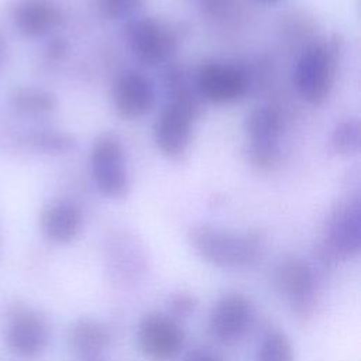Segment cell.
<instances>
[{"label": "cell", "instance_id": "cb8c5ba5", "mask_svg": "<svg viewBox=\"0 0 361 361\" xmlns=\"http://www.w3.org/2000/svg\"><path fill=\"white\" fill-rule=\"evenodd\" d=\"M207 13L220 14L227 6V0H197Z\"/></svg>", "mask_w": 361, "mask_h": 361}, {"label": "cell", "instance_id": "ffe728a7", "mask_svg": "<svg viewBox=\"0 0 361 361\" xmlns=\"http://www.w3.org/2000/svg\"><path fill=\"white\" fill-rule=\"evenodd\" d=\"M361 144V127L357 118L338 121L331 133V145L337 154H357Z\"/></svg>", "mask_w": 361, "mask_h": 361}, {"label": "cell", "instance_id": "2e32d148", "mask_svg": "<svg viewBox=\"0 0 361 361\" xmlns=\"http://www.w3.org/2000/svg\"><path fill=\"white\" fill-rule=\"evenodd\" d=\"M72 350L83 358H93L110 343L107 327L96 320L80 319L72 324L68 334Z\"/></svg>", "mask_w": 361, "mask_h": 361}, {"label": "cell", "instance_id": "52a82bcc", "mask_svg": "<svg viewBox=\"0 0 361 361\" xmlns=\"http://www.w3.org/2000/svg\"><path fill=\"white\" fill-rule=\"evenodd\" d=\"M141 353L152 361L175 360L183 350L186 336L179 322L168 313L145 314L137 329Z\"/></svg>", "mask_w": 361, "mask_h": 361}, {"label": "cell", "instance_id": "8992f818", "mask_svg": "<svg viewBox=\"0 0 361 361\" xmlns=\"http://www.w3.org/2000/svg\"><path fill=\"white\" fill-rule=\"evenodd\" d=\"M283 130L281 113L272 106L255 107L245 120L251 164L259 171L272 169L279 161V138Z\"/></svg>", "mask_w": 361, "mask_h": 361}, {"label": "cell", "instance_id": "d4e9b609", "mask_svg": "<svg viewBox=\"0 0 361 361\" xmlns=\"http://www.w3.org/2000/svg\"><path fill=\"white\" fill-rule=\"evenodd\" d=\"M7 41L4 38V35L0 32V69L3 66V63L6 62V58H7Z\"/></svg>", "mask_w": 361, "mask_h": 361}, {"label": "cell", "instance_id": "ba28073f", "mask_svg": "<svg viewBox=\"0 0 361 361\" xmlns=\"http://www.w3.org/2000/svg\"><path fill=\"white\" fill-rule=\"evenodd\" d=\"M133 54L145 65L166 62L176 51V37L162 21L152 17L133 20L126 30Z\"/></svg>", "mask_w": 361, "mask_h": 361}, {"label": "cell", "instance_id": "603a6c76", "mask_svg": "<svg viewBox=\"0 0 361 361\" xmlns=\"http://www.w3.org/2000/svg\"><path fill=\"white\" fill-rule=\"evenodd\" d=\"M183 361H223L217 354L206 348H199L189 353Z\"/></svg>", "mask_w": 361, "mask_h": 361}, {"label": "cell", "instance_id": "30bf717a", "mask_svg": "<svg viewBox=\"0 0 361 361\" xmlns=\"http://www.w3.org/2000/svg\"><path fill=\"white\" fill-rule=\"evenodd\" d=\"M274 283L296 313L307 314L313 309L316 275L305 259L290 257L281 261L274 272Z\"/></svg>", "mask_w": 361, "mask_h": 361}, {"label": "cell", "instance_id": "484cf974", "mask_svg": "<svg viewBox=\"0 0 361 361\" xmlns=\"http://www.w3.org/2000/svg\"><path fill=\"white\" fill-rule=\"evenodd\" d=\"M65 52V44L63 42H54L52 45H51V48H49V54L54 56V58H58V56H61L62 54Z\"/></svg>", "mask_w": 361, "mask_h": 361}, {"label": "cell", "instance_id": "4316f807", "mask_svg": "<svg viewBox=\"0 0 361 361\" xmlns=\"http://www.w3.org/2000/svg\"><path fill=\"white\" fill-rule=\"evenodd\" d=\"M259 1H262V3H278L281 0H259Z\"/></svg>", "mask_w": 361, "mask_h": 361}, {"label": "cell", "instance_id": "6da1fadb", "mask_svg": "<svg viewBox=\"0 0 361 361\" xmlns=\"http://www.w3.org/2000/svg\"><path fill=\"white\" fill-rule=\"evenodd\" d=\"M189 243L206 262L219 268H244L261 254V240L255 233H240L209 224L190 228Z\"/></svg>", "mask_w": 361, "mask_h": 361}, {"label": "cell", "instance_id": "9c48e42d", "mask_svg": "<svg viewBox=\"0 0 361 361\" xmlns=\"http://www.w3.org/2000/svg\"><path fill=\"white\" fill-rule=\"evenodd\" d=\"M252 320L251 302L240 292H228L220 296L212 307L209 327L217 341L234 344L247 334Z\"/></svg>", "mask_w": 361, "mask_h": 361}, {"label": "cell", "instance_id": "8fae6325", "mask_svg": "<svg viewBox=\"0 0 361 361\" xmlns=\"http://www.w3.org/2000/svg\"><path fill=\"white\" fill-rule=\"evenodd\" d=\"M196 89L202 99L217 104L234 103L248 90V79L235 66L207 62L200 66L195 78Z\"/></svg>", "mask_w": 361, "mask_h": 361}, {"label": "cell", "instance_id": "4fadbf2b", "mask_svg": "<svg viewBox=\"0 0 361 361\" xmlns=\"http://www.w3.org/2000/svg\"><path fill=\"white\" fill-rule=\"evenodd\" d=\"M113 103L118 116L127 120L147 114L155 104V90L149 79L140 72L121 73L113 89Z\"/></svg>", "mask_w": 361, "mask_h": 361}, {"label": "cell", "instance_id": "7c38bea8", "mask_svg": "<svg viewBox=\"0 0 361 361\" xmlns=\"http://www.w3.org/2000/svg\"><path fill=\"white\" fill-rule=\"evenodd\" d=\"M196 118L186 109L168 103L154 126V140L158 149L169 159L179 161L188 152Z\"/></svg>", "mask_w": 361, "mask_h": 361}, {"label": "cell", "instance_id": "7a4b0ae2", "mask_svg": "<svg viewBox=\"0 0 361 361\" xmlns=\"http://www.w3.org/2000/svg\"><path fill=\"white\" fill-rule=\"evenodd\" d=\"M338 48L333 42H314L299 56L295 83L300 96L310 104H322L333 89Z\"/></svg>", "mask_w": 361, "mask_h": 361}, {"label": "cell", "instance_id": "ac0fdd59", "mask_svg": "<svg viewBox=\"0 0 361 361\" xmlns=\"http://www.w3.org/2000/svg\"><path fill=\"white\" fill-rule=\"evenodd\" d=\"M10 106L21 114L42 116L56 109L55 97L41 89L35 87H17L10 93Z\"/></svg>", "mask_w": 361, "mask_h": 361}, {"label": "cell", "instance_id": "9a60e30c", "mask_svg": "<svg viewBox=\"0 0 361 361\" xmlns=\"http://www.w3.org/2000/svg\"><path fill=\"white\" fill-rule=\"evenodd\" d=\"M42 234L52 243L66 244L76 238L82 227V212L69 200L47 204L39 219Z\"/></svg>", "mask_w": 361, "mask_h": 361}, {"label": "cell", "instance_id": "5bb4252c", "mask_svg": "<svg viewBox=\"0 0 361 361\" xmlns=\"http://www.w3.org/2000/svg\"><path fill=\"white\" fill-rule=\"evenodd\" d=\"M11 18L23 35L37 38L56 28L62 21V14L49 0H21L13 7Z\"/></svg>", "mask_w": 361, "mask_h": 361}, {"label": "cell", "instance_id": "e0dca14e", "mask_svg": "<svg viewBox=\"0 0 361 361\" xmlns=\"http://www.w3.org/2000/svg\"><path fill=\"white\" fill-rule=\"evenodd\" d=\"M18 144L30 151L41 154H65L75 147V140L56 130H32L18 137Z\"/></svg>", "mask_w": 361, "mask_h": 361}, {"label": "cell", "instance_id": "3957f363", "mask_svg": "<svg viewBox=\"0 0 361 361\" xmlns=\"http://www.w3.org/2000/svg\"><path fill=\"white\" fill-rule=\"evenodd\" d=\"M361 247V204L357 196L338 202L331 210L320 257L326 262H337L358 255Z\"/></svg>", "mask_w": 361, "mask_h": 361}, {"label": "cell", "instance_id": "5b68a950", "mask_svg": "<svg viewBox=\"0 0 361 361\" xmlns=\"http://www.w3.org/2000/svg\"><path fill=\"white\" fill-rule=\"evenodd\" d=\"M51 338L49 324L38 310L17 306L4 324V341L7 348L17 357L31 360L39 357Z\"/></svg>", "mask_w": 361, "mask_h": 361}, {"label": "cell", "instance_id": "d6986e66", "mask_svg": "<svg viewBox=\"0 0 361 361\" xmlns=\"http://www.w3.org/2000/svg\"><path fill=\"white\" fill-rule=\"evenodd\" d=\"M255 361H295L292 344L279 330L268 331L258 345Z\"/></svg>", "mask_w": 361, "mask_h": 361}, {"label": "cell", "instance_id": "277c9868", "mask_svg": "<svg viewBox=\"0 0 361 361\" xmlns=\"http://www.w3.org/2000/svg\"><path fill=\"white\" fill-rule=\"evenodd\" d=\"M90 172L100 193L111 199L126 197L130 178L120 138L113 133L100 134L90 151Z\"/></svg>", "mask_w": 361, "mask_h": 361}, {"label": "cell", "instance_id": "44dd1931", "mask_svg": "<svg viewBox=\"0 0 361 361\" xmlns=\"http://www.w3.org/2000/svg\"><path fill=\"white\" fill-rule=\"evenodd\" d=\"M100 11L109 18H123L137 11L142 0H97Z\"/></svg>", "mask_w": 361, "mask_h": 361}, {"label": "cell", "instance_id": "7402d4cb", "mask_svg": "<svg viewBox=\"0 0 361 361\" xmlns=\"http://www.w3.org/2000/svg\"><path fill=\"white\" fill-rule=\"evenodd\" d=\"M197 305V299L193 293L190 292H176L172 293L168 299V307H169V313L172 317H186L190 313L195 312Z\"/></svg>", "mask_w": 361, "mask_h": 361}]
</instances>
